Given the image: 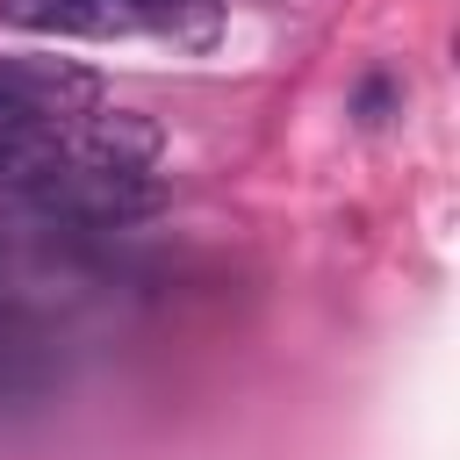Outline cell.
Masks as SVG:
<instances>
[{"label":"cell","instance_id":"cell-5","mask_svg":"<svg viewBox=\"0 0 460 460\" xmlns=\"http://www.w3.org/2000/svg\"><path fill=\"white\" fill-rule=\"evenodd\" d=\"M50 172H65V144H58V129H0V187L36 194Z\"/></svg>","mask_w":460,"mask_h":460},{"label":"cell","instance_id":"cell-3","mask_svg":"<svg viewBox=\"0 0 460 460\" xmlns=\"http://www.w3.org/2000/svg\"><path fill=\"white\" fill-rule=\"evenodd\" d=\"M158 122L151 115H137V108H93L86 115V129H79V151H65L72 165H93V172H151V158H158Z\"/></svg>","mask_w":460,"mask_h":460},{"label":"cell","instance_id":"cell-4","mask_svg":"<svg viewBox=\"0 0 460 460\" xmlns=\"http://www.w3.org/2000/svg\"><path fill=\"white\" fill-rule=\"evenodd\" d=\"M0 14L14 29H43V36H122V29L158 22L137 0H0Z\"/></svg>","mask_w":460,"mask_h":460},{"label":"cell","instance_id":"cell-2","mask_svg":"<svg viewBox=\"0 0 460 460\" xmlns=\"http://www.w3.org/2000/svg\"><path fill=\"white\" fill-rule=\"evenodd\" d=\"M29 201L50 208V216H65V223H79V230H115V223L158 216L165 208V187L151 172H93V165H72L65 158V172H50Z\"/></svg>","mask_w":460,"mask_h":460},{"label":"cell","instance_id":"cell-6","mask_svg":"<svg viewBox=\"0 0 460 460\" xmlns=\"http://www.w3.org/2000/svg\"><path fill=\"white\" fill-rule=\"evenodd\" d=\"M137 7H151V14L165 22V14H180V7H201V0H137Z\"/></svg>","mask_w":460,"mask_h":460},{"label":"cell","instance_id":"cell-1","mask_svg":"<svg viewBox=\"0 0 460 460\" xmlns=\"http://www.w3.org/2000/svg\"><path fill=\"white\" fill-rule=\"evenodd\" d=\"M101 108V79L72 58H0V129H65Z\"/></svg>","mask_w":460,"mask_h":460}]
</instances>
